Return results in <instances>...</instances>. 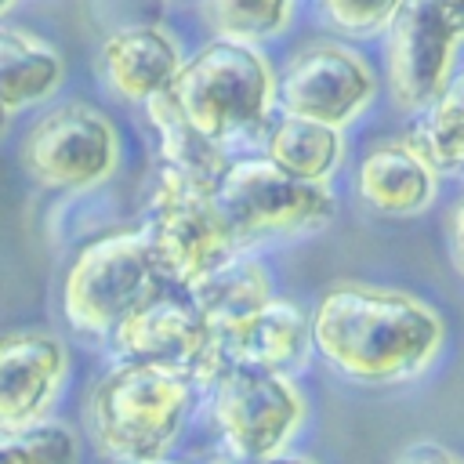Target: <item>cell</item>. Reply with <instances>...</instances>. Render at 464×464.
<instances>
[{
    "instance_id": "cell-1",
    "label": "cell",
    "mask_w": 464,
    "mask_h": 464,
    "mask_svg": "<svg viewBox=\"0 0 464 464\" xmlns=\"http://www.w3.org/2000/svg\"><path fill=\"white\" fill-rule=\"evenodd\" d=\"M312 323V355L352 384L420 381L442 344V315L402 286L344 279L323 290Z\"/></svg>"
},
{
    "instance_id": "cell-2",
    "label": "cell",
    "mask_w": 464,
    "mask_h": 464,
    "mask_svg": "<svg viewBox=\"0 0 464 464\" xmlns=\"http://www.w3.org/2000/svg\"><path fill=\"white\" fill-rule=\"evenodd\" d=\"M199 406L192 377L116 359L83 399V428L109 464H160Z\"/></svg>"
},
{
    "instance_id": "cell-3",
    "label": "cell",
    "mask_w": 464,
    "mask_h": 464,
    "mask_svg": "<svg viewBox=\"0 0 464 464\" xmlns=\"http://www.w3.org/2000/svg\"><path fill=\"white\" fill-rule=\"evenodd\" d=\"M178 109L228 156L257 149L276 112V65L261 47L207 40L192 54L170 87Z\"/></svg>"
},
{
    "instance_id": "cell-4",
    "label": "cell",
    "mask_w": 464,
    "mask_h": 464,
    "mask_svg": "<svg viewBox=\"0 0 464 464\" xmlns=\"http://www.w3.org/2000/svg\"><path fill=\"white\" fill-rule=\"evenodd\" d=\"M239 250L319 236L337 218L330 185L301 181L265 156H232L214 192Z\"/></svg>"
},
{
    "instance_id": "cell-5",
    "label": "cell",
    "mask_w": 464,
    "mask_h": 464,
    "mask_svg": "<svg viewBox=\"0 0 464 464\" xmlns=\"http://www.w3.org/2000/svg\"><path fill=\"white\" fill-rule=\"evenodd\" d=\"M207 417L236 464H257L286 453L308 420V395L290 373L257 366H225L199 392Z\"/></svg>"
},
{
    "instance_id": "cell-6",
    "label": "cell",
    "mask_w": 464,
    "mask_h": 464,
    "mask_svg": "<svg viewBox=\"0 0 464 464\" xmlns=\"http://www.w3.org/2000/svg\"><path fill=\"white\" fill-rule=\"evenodd\" d=\"M160 286L141 228H116L72 254L62 276V315L83 337H109Z\"/></svg>"
},
{
    "instance_id": "cell-7",
    "label": "cell",
    "mask_w": 464,
    "mask_h": 464,
    "mask_svg": "<svg viewBox=\"0 0 464 464\" xmlns=\"http://www.w3.org/2000/svg\"><path fill=\"white\" fill-rule=\"evenodd\" d=\"M25 178L47 192H91L116 178L123 163L120 127L83 98L40 109L18 141Z\"/></svg>"
},
{
    "instance_id": "cell-8",
    "label": "cell",
    "mask_w": 464,
    "mask_h": 464,
    "mask_svg": "<svg viewBox=\"0 0 464 464\" xmlns=\"http://www.w3.org/2000/svg\"><path fill=\"white\" fill-rule=\"evenodd\" d=\"M138 228L145 236V246L152 254V265L163 286H174V290L196 286L228 257L243 254L218 199L188 188L185 181L163 170H156L152 178L145 218Z\"/></svg>"
},
{
    "instance_id": "cell-9",
    "label": "cell",
    "mask_w": 464,
    "mask_h": 464,
    "mask_svg": "<svg viewBox=\"0 0 464 464\" xmlns=\"http://www.w3.org/2000/svg\"><path fill=\"white\" fill-rule=\"evenodd\" d=\"M464 47V0H402L381 40L384 91L392 105L413 116L442 94Z\"/></svg>"
},
{
    "instance_id": "cell-10",
    "label": "cell",
    "mask_w": 464,
    "mask_h": 464,
    "mask_svg": "<svg viewBox=\"0 0 464 464\" xmlns=\"http://www.w3.org/2000/svg\"><path fill=\"white\" fill-rule=\"evenodd\" d=\"M381 91L373 62L348 40L323 36L294 47L276 72V112L344 130Z\"/></svg>"
},
{
    "instance_id": "cell-11",
    "label": "cell",
    "mask_w": 464,
    "mask_h": 464,
    "mask_svg": "<svg viewBox=\"0 0 464 464\" xmlns=\"http://www.w3.org/2000/svg\"><path fill=\"white\" fill-rule=\"evenodd\" d=\"M109 341H112L116 359L149 362V366L185 373V377H192V384L199 392L218 373L214 334L203 323V315L196 312V304L174 286H160L149 301H141L109 334Z\"/></svg>"
},
{
    "instance_id": "cell-12",
    "label": "cell",
    "mask_w": 464,
    "mask_h": 464,
    "mask_svg": "<svg viewBox=\"0 0 464 464\" xmlns=\"http://www.w3.org/2000/svg\"><path fill=\"white\" fill-rule=\"evenodd\" d=\"M72 370V352L47 326L0 334V428H33L51 417Z\"/></svg>"
},
{
    "instance_id": "cell-13",
    "label": "cell",
    "mask_w": 464,
    "mask_h": 464,
    "mask_svg": "<svg viewBox=\"0 0 464 464\" xmlns=\"http://www.w3.org/2000/svg\"><path fill=\"white\" fill-rule=\"evenodd\" d=\"M185 65L181 40L163 22L116 25L98 47V76L123 105H149L167 94Z\"/></svg>"
},
{
    "instance_id": "cell-14",
    "label": "cell",
    "mask_w": 464,
    "mask_h": 464,
    "mask_svg": "<svg viewBox=\"0 0 464 464\" xmlns=\"http://www.w3.org/2000/svg\"><path fill=\"white\" fill-rule=\"evenodd\" d=\"M308 359H312L308 312L294 297H283V294L265 301L236 330L214 337L218 370H225V366H257V370L297 377V370H304Z\"/></svg>"
},
{
    "instance_id": "cell-15",
    "label": "cell",
    "mask_w": 464,
    "mask_h": 464,
    "mask_svg": "<svg viewBox=\"0 0 464 464\" xmlns=\"http://www.w3.org/2000/svg\"><path fill=\"white\" fill-rule=\"evenodd\" d=\"M439 174L402 141L377 138L366 145L352 170L355 199L381 218H413L424 214L439 196Z\"/></svg>"
},
{
    "instance_id": "cell-16",
    "label": "cell",
    "mask_w": 464,
    "mask_h": 464,
    "mask_svg": "<svg viewBox=\"0 0 464 464\" xmlns=\"http://www.w3.org/2000/svg\"><path fill=\"white\" fill-rule=\"evenodd\" d=\"M65 54L47 36L0 22V138L22 112L51 105L65 87Z\"/></svg>"
},
{
    "instance_id": "cell-17",
    "label": "cell",
    "mask_w": 464,
    "mask_h": 464,
    "mask_svg": "<svg viewBox=\"0 0 464 464\" xmlns=\"http://www.w3.org/2000/svg\"><path fill=\"white\" fill-rule=\"evenodd\" d=\"M141 109H145V120H149V127L156 134V152H160L156 170L185 181L196 192L214 196L218 185H221V178H225V170H228V163H232V156L221 145H214L178 109V102L170 98V91L160 94V98H152Z\"/></svg>"
},
{
    "instance_id": "cell-18",
    "label": "cell",
    "mask_w": 464,
    "mask_h": 464,
    "mask_svg": "<svg viewBox=\"0 0 464 464\" xmlns=\"http://www.w3.org/2000/svg\"><path fill=\"white\" fill-rule=\"evenodd\" d=\"M196 312L203 315V323L210 326L214 337L236 330L246 315H254L265 301L276 297V286H272V276L268 268L254 257V254H236L228 257L221 268H214L210 276H203L196 286L181 290Z\"/></svg>"
},
{
    "instance_id": "cell-19",
    "label": "cell",
    "mask_w": 464,
    "mask_h": 464,
    "mask_svg": "<svg viewBox=\"0 0 464 464\" xmlns=\"http://www.w3.org/2000/svg\"><path fill=\"white\" fill-rule=\"evenodd\" d=\"M257 149H261L257 156H265L279 170H286L301 181H312V185H330L344 163L348 141H344V130H337V127L279 112Z\"/></svg>"
},
{
    "instance_id": "cell-20",
    "label": "cell",
    "mask_w": 464,
    "mask_h": 464,
    "mask_svg": "<svg viewBox=\"0 0 464 464\" xmlns=\"http://www.w3.org/2000/svg\"><path fill=\"white\" fill-rule=\"evenodd\" d=\"M402 141L442 178H464V98L450 87L435 94L428 105H420Z\"/></svg>"
},
{
    "instance_id": "cell-21",
    "label": "cell",
    "mask_w": 464,
    "mask_h": 464,
    "mask_svg": "<svg viewBox=\"0 0 464 464\" xmlns=\"http://www.w3.org/2000/svg\"><path fill=\"white\" fill-rule=\"evenodd\" d=\"M301 0H199V14L214 40L261 47L290 33Z\"/></svg>"
},
{
    "instance_id": "cell-22",
    "label": "cell",
    "mask_w": 464,
    "mask_h": 464,
    "mask_svg": "<svg viewBox=\"0 0 464 464\" xmlns=\"http://www.w3.org/2000/svg\"><path fill=\"white\" fill-rule=\"evenodd\" d=\"M80 442L69 424L40 420L33 428H0V464H76Z\"/></svg>"
},
{
    "instance_id": "cell-23",
    "label": "cell",
    "mask_w": 464,
    "mask_h": 464,
    "mask_svg": "<svg viewBox=\"0 0 464 464\" xmlns=\"http://www.w3.org/2000/svg\"><path fill=\"white\" fill-rule=\"evenodd\" d=\"M402 0H312L319 22L337 33V40H373L384 36Z\"/></svg>"
},
{
    "instance_id": "cell-24",
    "label": "cell",
    "mask_w": 464,
    "mask_h": 464,
    "mask_svg": "<svg viewBox=\"0 0 464 464\" xmlns=\"http://www.w3.org/2000/svg\"><path fill=\"white\" fill-rule=\"evenodd\" d=\"M392 464H464V453H457V450H450V446H442V442H413V446H406Z\"/></svg>"
},
{
    "instance_id": "cell-25",
    "label": "cell",
    "mask_w": 464,
    "mask_h": 464,
    "mask_svg": "<svg viewBox=\"0 0 464 464\" xmlns=\"http://www.w3.org/2000/svg\"><path fill=\"white\" fill-rule=\"evenodd\" d=\"M446 246H450V261H453V268L460 272V279H464V196L450 207V214H446Z\"/></svg>"
},
{
    "instance_id": "cell-26",
    "label": "cell",
    "mask_w": 464,
    "mask_h": 464,
    "mask_svg": "<svg viewBox=\"0 0 464 464\" xmlns=\"http://www.w3.org/2000/svg\"><path fill=\"white\" fill-rule=\"evenodd\" d=\"M257 464H319L304 453H279V457H268V460H257Z\"/></svg>"
},
{
    "instance_id": "cell-27",
    "label": "cell",
    "mask_w": 464,
    "mask_h": 464,
    "mask_svg": "<svg viewBox=\"0 0 464 464\" xmlns=\"http://www.w3.org/2000/svg\"><path fill=\"white\" fill-rule=\"evenodd\" d=\"M450 91L464 98V54H460V62H457V72H453V80H450Z\"/></svg>"
},
{
    "instance_id": "cell-28",
    "label": "cell",
    "mask_w": 464,
    "mask_h": 464,
    "mask_svg": "<svg viewBox=\"0 0 464 464\" xmlns=\"http://www.w3.org/2000/svg\"><path fill=\"white\" fill-rule=\"evenodd\" d=\"M18 7V0H0V22H7V14Z\"/></svg>"
}]
</instances>
